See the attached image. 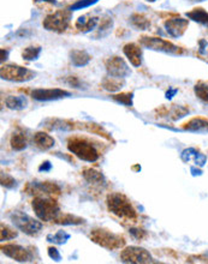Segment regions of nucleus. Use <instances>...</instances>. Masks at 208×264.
Segmentation results:
<instances>
[{"instance_id":"nucleus-39","label":"nucleus","mask_w":208,"mask_h":264,"mask_svg":"<svg viewBox=\"0 0 208 264\" xmlns=\"http://www.w3.org/2000/svg\"><path fill=\"white\" fill-rule=\"evenodd\" d=\"M64 82H65L66 84L71 85L73 88H82V82L79 81V78L76 77V76H68L66 78H64Z\"/></svg>"},{"instance_id":"nucleus-37","label":"nucleus","mask_w":208,"mask_h":264,"mask_svg":"<svg viewBox=\"0 0 208 264\" xmlns=\"http://www.w3.org/2000/svg\"><path fill=\"white\" fill-rule=\"evenodd\" d=\"M2 185L6 187V189H14V187H16L17 183L15 178L9 176V174L2 173Z\"/></svg>"},{"instance_id":"nucleus-7","label":"nucleus","mask_w":208,"mask_h":264,"mask_svg":"<svg viewBox=\"0 0 208 264\" xmlns=\"http://www.w3.org/2000/svg\"><path fill=\"white\" fill-rule=\"evenodd\" d=\"M3 79L11 82H28L35 77V72L20 65H4L0 69Z\"/></svg>"},{"instance_id":"nucleus-26","label":"nucleus","mask_w":208,"mask_h":264,"mask_svg":"<svg viewBox=\"0 0 208 264\" xmlns=\"http://www.w3.org/2000/svg\"><path fill=\"white\" fill-rule=\"evenodd\" d=\"M10 144L12 149L16 150V152H21V150H24L27 148V140L23 134H18V132H16V134H14L11 136Z\"/></svg>"},{"instance_id":"nucleus-46","label":"nucleus","mask_w":208,"mask_h":264,"mask_svg":"<svg viewBox=\"0 0 208 264\" xmlns=\"http://www.w3.org/2000/svg\"><path fill=\"white\" fill-rule=\"evenodd\" d=\"M8 59V51L2 50V61H4Z\"/></svg>"},{"instance_id":"nucleus-18","label":"nucleus","mask_w":208,"mask_h":264,"mask_svg":"<svg viewBox=\"0 0 208 264\" xmlns=\"http://www.w3.org/2000/svg\"><path fill=\"white\" fill-rule=\"evenodd\" d=\"M82 176L85 179V182H88L91 185L101 186L105 185V177L102 176L101 172L93 170V168H85L82 173Z\"/></svg>"},{"instance_id":"nucleus-31","label":"nucleus","mask_w":208,"mask_h":264,"mask_svg":"<svg viewBox=\"0 0 208 264\" xmlns=\"http://www.w3.org/2000/svg\"><path fill=\"white\" fill-rule=\"evenodd\" d=\"M188 113H189V110L188 108H185V107L174 105L169 112V115L172 120H178V119L185 116Z\"/></svg>"},{"instance_id":"nucleus-33","label":"nucleus","mask_w":208,"mask_h":264,"mask_svg":"<svg viewBox=\"0 0 208 264\" xmlns=\"http://www.w3.org/2000/svg\"><path fill=\"white\" fill-rule=\"evenodd\" d=\"M133 93H123V94H118L113 96V100L117 101L118 103L124 106H133Z\"/></svg>"},{"instance_id":"nucleus-2","label":"nucleus","mask_w":208,"mask_h":264,"mask_svg":"<svg viewBox=\"0 0 208 264\" xmlns=\"http://www.w3.org/2000/svg\"><path fill=\"white\" fill-rule=\"evenodd\" d=\"M68 149L76 158L82 161L95 162L99 160L100 154L95 147L89 141L81 137H70L68 140Z\"/></svg>"},{"instance_id":"nucleus-19","label":"nucleus","mask_w":208,"mask_h":264,"mask_svg":"<svg viewBox=\"0 0 208 264\" xmlns=\"http://www.w3.org/2000/svg\"><path fill=\"white\" fill-rule=\"evenodd\" d=\"M185 131L197 132V134H204L208 132V120L203 118H194L190 121H188L183 126Z\"/></svg>"},{"instance_id":"nucleus-4","label":"nucleus","mask_w":208,"mask_h":264,"mask_svg":"<svg viewBox=\"0 0 208 264\" xmlns=\"http://www.w3.org/2000/svg\"><path fill=\"white\" fill-rule=\"evenodd\" d=\"M90 240L107 250H117L125 245L123 235L113 233L106 228H94L90 232Z\"/></svg>"},{"instance_id":"nucleus-16","label":"nucleus","mask_w":208,"mask_h":264,"mask_svg":"<svg viewBox=\"0 0 208 264\" xmlns=\"http://www.w3.org/2000/svg\"><path fill=\"white\" fill-rule=\"evenodd\" d=\"M30 186L33 187V191L35 190V191L47 193V195H59L60 193V187L51 182H33Z\"/></svg>"},{"instance_id":"nucleus-24","label":"nucleus","mask_w":208,"mask_h":264,"mask_svg":"<svg viewBox=\"0 0 208 264\" xmlns=\"http://www.w3.org/2000/svg\"><path fill=\"white\" fill-rule=\"evenodd\" d=\"M45 124L46 127L54 131H70L73 127L68 121L60 120V119H48L45 121Z\"/></svg>"},{"instance_id":"nucleus-38","label":"nucleus","mask_w":208,"mask_h":264,"mask_svg":"<svg viewBox=\"0 0 208 264\" xmlns=\"http://www.w3.org/2000/svg\"><path fill=\"white\" fill-rule=\"evenodd\" d=\"M129 233L136 240H143V239H146L147 235H148V233L142 228H130Z\"/></svg>"},{"instance_id":"nucleus-13","label":"nucleus","mask_w":208,"mask_h":264,"mask_svg":"<svg viewBox=\"0 0 208 264\" xmlns=\"http://www.w3.org/2000/svg\"><path fill=\"white\" fill-rule=\"evenodd\" d=\"M188 24V21L183 20V18H171L165 22V28H166L169 35L172 38H180L185 33Z\"/></svg>"},{"instance_id":"nucleus-44","label":"nucleus","mask_w":208,"mask_h":264,"mask_svg":"<svg viewBox=\"0 0 208 264\" xmlns=\"http://www.w3.org/2000/svg\"><path fill=\"white\" fill-rule=\"evenodd\" d=\"M190 171H191V174H192V176H194V177L201 176V174H202V172H201L200 170H196V168H195V167H191Z\"/></svg>"},{"instance_id":"nucleus-8","label":"nucleus","mask_w":208,"mask_h":264,"mask_svg":"<svg viewBox=\"0 0 208 264\" xmlns=\"http://www.w3.org/2000/svg\"><path fill=\"white\" fill-rule=\"evenodd\" d=\"M121 259L124 263H133V264H143L151 263L152 256L148 251L142 247L130 246L124 248L121 253Z\"/></svg>"},{"instance_id":"nucleus-35","label":"nucleus","mask_w":208,"mask_h":264,"mask_svg":"<svg viewBox=\"0 0 208 264\" xmlns=\"http://www.w3.org/2000/svg\"><path fill=\"white\" fill-rule=\"evenodd\" d=\"M112 26H113V21L111 20V18H109V17L103 18L99 26V35H101V36L107 35V34L110 33V30H111Z\"/></svg>"},{"instance_id":"nucleus-28","label":"nucleus","mask_w":208,"mask_h":264,"mask_svg":"<svg viewBox=\"0 0 208 264\" xmlns=\"http://www.w3.org/2000/svg\"><path fill=\"white\" fill-rule=\"evenodd\" d=\"M40 53H41V47H40V46H30V47H27L26 50L23 51L22 57L24 60L33 61L38 59Z\"/></svg>"},{"instance_id":"nucleus-6","label":"nucleus","mask_w":208,"mask_h":264,"mask_svg":"<svg viewBox=\"0 0 208 264\" xmlns=\"http://www.w3.org/2000/svg\"><path fill=\"white\" fill-rule=\"evenodd\" d=\"M70 20H71V11L59 10L54 14L48 15L44 20L42 26L48 32L63 33L68 29Z\"/></svg>"},{"instance_id":"nucleus-25","label":"nucleus","mask_w":208,"mask_h":264,"mask_svg":"<svg viewBox=\"0 0 208 264\" xmlns=\"http://www.w3.org/2000/svg\"><path fill=\"white\" fill-rule=\"evenodd\" d=\"M186 16L190 18V20L195 21V22L208 26V12L204 11L203 9H194L192 11L188 12Z\"/></svg>"},{"instance_id":"nucleus-45","label":"nucleus","mask_w":208,"mask_h":264,"mask_svg":"<svg viewBox=\"0 0 208 264\" xmlns=\"http://www.w3.org/2000/svg\"><path fill=\"white\" fill-rule=\"evenodd\" d=\"M35 3H51V4H57L56 0H34Z\"/></svg>"},{"instance_id":"nucleus-3","label":"nucleus","mask_w":208,"mask_h":264,"mask_svg":"<svg viewBox=\"0 0 208 264\" xmlns=\"http://www.w3.org/2000/svg\"><path fill=\"white\" fill-rule=\"evenodd\" d=\"M32 207L38 219L45 221V222H54L60 215L59 204L57 203L56 199L35 197L33 199Z\"/></svg>"},{"instance_id":"nucleus-42","label":"nucleus","mask_w":208,"mask_h":264,"mask_svg":"<svg viewBox=\"0 0 208 264\" xmlns=\"http://www.w3.org/2000/svg\"><path fill=\"white\" fill-rule=\"evenodd\" d=\"M51 170H52V165H51L50 161L42 162L41 166H40V167H39L40 172H48V171H51Z\"/></svg>"},{"instance_id":"nucleus-22","label":"nucleus","mask_w":208,"mask_h":264,"mask_svg":"<svg viewBox=\"0 0 208 264\" xmlns=\"http://www.w3.org/2000/svg\"><path fill=\"white\" fill-rule=\"evenodd\" d=\"M84 222H85L84 219L71 214H60L59 216H58V219L54 221V223H58V225H63V226L82 225V223Z\"/></svg>"},{"instance_id":"nucleus-43","label":"nucleus","mask_w":208,"mask_h":264,"mask_svg":"<svg viewBox=\"0 0 208 264\" xmlns=\"http://www.w3.org/2000/svg\"><path fill=\"white\" fill-rule=\"evenodd\" d=\"M176 93H177V89H169V91H167V93H166V99L171 100V99H172L173 95L176 94Z\"/></svg>"},{"instance_id":"nucleus-15","label":"nucleus","mask_w":208,"mask_h":264,"mask_svg":"<svg viewBox=\"0 0 208 264\" xmlns=\"http://www.w3.org/2000/svg\"><path fill=\"white\" fill-rule=\"evenodd\" d=\"M33 140H34L35 146L41 150H48L53 148L54 144H56L54 138L50 136V135L45 134V132H36Z\"/></svg>"},{"instance_id":"nucleus-47","label":"nucleus","mask_w":208,"mask_h":264,"mask_svg":"<svg viewBox=\"0 0 208 264\" xmlns=\"http://www.w3.org/2000/svg\"><path fill=\"white\" fill-rule=\"evenodd\" d=\"M148 2H154V0H148Z\"/></svg>"},{"instance_id":"nucleus-1","label":"nucleus","mask_w":208,"mask_h":264,"mask_svg":"<svg viewBox=\"0 0 208 264\" xmlns=\"http://www.w3.org/2000/svg\"><path fill=\"white\" fill-rule=\"evenodd\" d=\"M106 204L109 208L110 213L119 217V219L124 221H131L135 222L137 219V213L135 208L133 207V204L130 203V201L128 199L123 193L119 192H112L107 196Z\"/></svg>"},{"instance_id":"nucleus-32","label":"nucleus","mask_w":208,"mask_h":264,"mask_svg":"<svg viewBox=\"0 0 208 264\" xmlns=\"http://www.w3.org/2000/svg\"><path fill=\"white\" fill-rule=\"evenodd\" d=\"M17 237V232L15 229L10 228L9 226L2 225V231H0V239L2 241H8Z\"/></svg>"},{"instance_id":"nucleus-5","label":"nucleus","mask_w":208,"mask_h":264,"mask_svg":"<svg viewBox=\"0 0 208 264\" xmlns=\"http://www.w3.org/2000/svg\"><path fill=\"white\" fill-rule=\"evenodd\" d=\"M10 220L17 229H20L21 232L29 235V237H35L42 229V223L40 221L33 219L32 216L23 213V211H12L10 214Z\"/></svg>"},{"instance_id":"nucleus-27","label":"nucleus","mask_w":208,"mask_h":264,"mask_svg":"<svg viewBox=\"0 0 208 264\" xmlns=\"http://www.w3.org/2000/svg\"><path fill=\"white\" fill-rule=\"evenodd\" d=\"M70 239V234L65 231H58L56 234H48L47 235V241L53 242L57 245H63L65 244Z\"/></svg>"},{"instance_id":"nucleus-17","label":"nucleus","mask_w":208,"mask_h":264,"mask_svg":"<svg viewBox=\"0 0 208 264\" xmlns=\"http://www.w3.org/2000/svg\"><path fill=\"white\" fill-rule=\"evenodd\" d=\"M99 23V18L89 16V15H85V16H81L76 22V28L78 30H81L82 33H88L91 32Z\"/></svg>"},{"instance_id":"nucleus-30","label":"nucleus","mask_w":208,"mask_h":264,"mask_svg":"<svg viewBox=\"0 0 208 264\" xmlns=\"http://www.w3.org/2000/svg\"><path fill=\"white\" fill-rule=\"evenodd\" d=\"M131 23L134 24V27H136L137 29L140 30H146L147 28L151 26V23H149V21L147 20L145 16H142V15H133L131 16Z\"/></svg>"},{"instance_id":"nucleus-41","label":"nucleus","mask_w":208,"mask_h":264,"mask_svg":"<svg viewBox=\"0 0 208 264\" xmlns=\"http://www.w3.org/2000/svg\"><path fill=\"white\" fill-rule=\"evenodd\" d=\"M194 161H195V164L198 166V167H202V166H204V164H206L207 158H206V155L201 154L200 152H197V154H196V156H195Z\"/></svg>"},{"instance_id":"nucleus-14","label":"nucleus","mask_w":208,"mask_h":264,"mask_svg":"<svg viewBox=\"0 0 208 264\" xmlns=\"http://www.w3.org/2000/svg\"><path fill=\"white\" fill-rule=\"evenodd\" d=\"M123 52L130 64L135 67H140L142 63V51L136 44H127L124 46Z\"/></svg>"},{"instance_id":"nucleus-34","label":"nucleus","mask_w":208,"mask_h":264,"mask_svg":"<svg viewBox=\"0 0 208 264\" xmlns=\"http://www.w3.org/2000/svg\"><path fill=\"white\" fill-rule=\"evenodd\" d=\"M99 0H77L75 4L71 5L70 11H77V10H83V9L89 8V6L96 4Z\"/></svg>"},{"instance_id":"nucleus-29","label":"nucleus","mask_w":208,"mask_h":264,"mask_svg":"<svg viewBox=\"0 0 208 264\" xmlns=\"http://www.w3.org/2000/svg\"><path fill=\"white\" fill-rule=\"evenodd\" d=\"M195 94L201 101L204 103H208V84L204 82H198L194 87Z\"/></svg>"},{"instance_id":"nucleus-21","label":"nucleus","mask_w":208,"mask_h":264,"mask_svg":"<svg viewBox=\"0 0 208 264\" xmlns=\"http://www.w3.org/2000/svg\"><path fill=\"white\" fill-rule=\"evenodd\" d=\"M5 105L12 110H22L27 108L28 101L24 96H8L5 100Z\"/></svg>"},{"instance_id":"nucleus-23","label":"nucleus","mask_w":208,"mask_h":264,"mask_svg":"<svg viewBox=\"0 0 208 264\" xmlns=\"http://www.w3.org/2000/svg\"><path fill=\"white\" fill-rule=\"evenodd\" d=\"M123 85H124L123 78L112 77V76H109V77H106L102 81L103 89H106V90L109 91H112V93L121 90V89L123 88Z\"/></svg>"},{"instance_id":"nucleus-11","label":"nucleus","mask_w":208,"mask_h":264,"mask_svg":"<svg viewBox=\"0 0 208 264\" xmlns=\"http://www.w3.org/2000/svg\"><path fill=\"white\" fill-rule=\"evenodd\" d=\"M2 252L5 256L10 257V258L17 260V262H29L32 260V253L27 250L26 247L21 246L17 244H5L2 246Z\"/></svg>"},{"instance_id":"nucleus-36","label":"nucleus","mask_w":208,"mask_h":264,"mask_svg":"<svg viewBox=\"0 0 208 264\" xmlns=\"http://www.w3.org/2000/svg\"><path fill=\"white\" fill-rule=\"evenodd\" d=\"M197 154V150L194 148H188L185 150H183L182 154H180V159H182L183 162L188 164L191 159H195V156Z\"/></svg>"},{"instance_id":"nucleus-10","label":"nucleus","mask_w":208,"mask_h":264,"mask_svg":"<svg viewBox=\"0 0 208 264\" xmlns=\"http://www.w3.org/2000/svg\"><path fill=\"white\" fill-rule=\"evenodd\" d=\"M141 44L145 47L149 48V50L165 52V53H177V52H179L177 46L160 38H147V36H143L141 39Z\"/></svg>"},{"instance_id":"nucleus-20","label":"nucleus","mask_w":208,"mask_h":264,"mask_svg":"<svg viewBox=\"0 0 208 264\" xmlns=\"http://www.w3.org/2000/svg\"><path fill=\"white\" fill-rule=\"evenodd\" d=\"M70 59H71L72 65H75L76 67H82L89 63L91 57L85 51L72 50L70 52Z\"/></svg>"},{"instance_id":"nucleus-12","label":"nucleus","mask_w":208,"mask_h":264,"mask_svg":"<svg viewBox=\"0 0 208 264\" xmlns=\"http://www.w3.org/2000/svg\"><path fill=\"white\" fill-rule=\"evenodd\" d=\"M69 91L63 90V89H35L32 91L33 99L36 101H54L64 99V97L70 96Z\"/></svg>"},{"instance_id":"nucleus-9","label":"nucleus","mask_w":208,"mask_h":264,"mask_svg":"<svg viewBox=\"0 0 208 264\" xmlns=\"http://www.w3.org/2000/svg\"><path fill=\"white\" fill-rule=\"evenodd\" d=\"M106 71L109 76L117 78H125L130 75V69L128 64L121 57H111L105 61Z\"/></svg>"},{"instance_id":"nucleus-40","label":"nucleus","mask_w":208,"mask_h":264,"mask_svg":"<svg viewBox=\"0 0 208 264\" xmlns=\"http://www.w3.org/2000/svg\"><path fill=\"white\" fill-rule=\"evenodd\" d=\"M48 256H50L53 260H56V262H59V260L62 259V256H60V252L58 251V248L53 246L48 247Z\"/></svg>"}]
</instances>
